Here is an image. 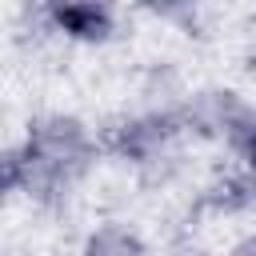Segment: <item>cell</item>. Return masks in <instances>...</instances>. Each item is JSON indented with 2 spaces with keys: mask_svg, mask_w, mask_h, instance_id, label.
<instances>
[{
  "mask_svg": "<svg viewBox=\"0 0 256 256\" xmlns=\"http://www.w3.org/2000/svg\"><path fill=\"white\" fill-rule=\"evenodd\" d=\"M24 148L36 160L60 168L72 180H80L92 168V160H96V140H92L88 124L80 116H64V112H52V116L32 120V128L24 136Z\"/></svg>",
  "mask_w": 256,
  "mask_h": 256,
  "instance_id": "obj_1",
  "label": "cell"
},
{
  "mask_svg": "<svg viewBox=\"0 0 256 256\" xmlns=\"http://www.w3.org/2000/svg\"><path fill=\"white\" fill-rule=\"evenodd\" d=\"M180 132H184V120H180L176 108H152V112H140V116L120 120V124L104 136V144H108L120 160H132V164L148 168V164L168 160V152H172V144L180 140Z\"/></svg>",
  "mask_w": 256,
  "mask_h": 256,
  "instance_id": "obj_2",
  "label": "cell"
},
{
  "mask_svg": "<svg viewBox=\"0 0 256 256\" xmlns=\"http://www.w3.org/2000/svg\"><path fill=\"white\" fill-rule=\"evenodd\" d=\"M244 108H248V104H244L232 88H204V92H196V96H188V100L176 104V112H180V120H184V132L220 136V140H224L228 124H232Z\"/></svg>",
  "mask_w": 256,
  "mask_h": 256,
  "instance_id": "obj_3",
  "label": "cell"
},
{
  "mask_svg": "<svg viewBox=\"0 0 256 256\" xmlns=\"http://www.w3.org/2000/svg\"><path fill=\"white\" fill-rule=\"evenodd\" d=\"M48 24L56 32H64L68 40L104 44L116 32V12L108 4H96V0H68V4H52L48 8Z\"/></svg>",
  "mask_w": 256,
  "mask_h": 256,
  "instance_id": "obj_4",
  "label": "cell"
},
{
  "mask_svg": "<svg viewBox=\"0 0 256 256\" xmlns=\"http://www.w3.org/2000/svg\"><path fill=\"white\" fill-rule=\"evenodd\" d=\"M204 204L216 208V212H228V216L252 208V204H256V172L232 168V172L216 176V180L208 184V192H204Z\"/></svg>",
  "mask_w": 256,
  "mask_h": 256,
  "instance_id": "obj_5",
  "label": "cell"
},
{
  "mask_svg": "<svg viewBox=\"0 0 256 256\" xmlns=\"http://www.w3.org/2000/svg\"><path fill=\"white\" fill-rule=\"evenodd\" d=\"M80 256H148V244L136 228L112 220V224H100L96 232H88Z\"/></svg>",
  "mask_w": 256,
  "mask_h": 256,
  "instance_id": "obj_6",
  "label": "cell"
},
{
  "mask_svg": "<svg viewBox=\"0 0 256 256\" xmlns=\"http://www.w3.org/2000/svg\"><path fill=\"white\" fill-rule=\"evenodd\" d=\"M224 144H228V152L236 156V168L256 172V108H244V112L228 124Z\"/></svg>",
  "mask_w": 256,
  "mask_h": 256,
  "instance_id": "obj_7",
  "label": "cell"
},
{
  "mask_svg": "<svg viewBox=\"0 0 256 256\" xmlns=\"http://www.w3.org/2000/svg\"><path fill=\"white\" fill-rule=\"evenodd\" d=\"M232 256H256V232H252V236H244V240L232 248Z\"/></svg>",
  "mask_w": 256,
  "mask_h": 256,
  "instance_id": "obj_8",
  "label": "cell"
}]
</instances>
